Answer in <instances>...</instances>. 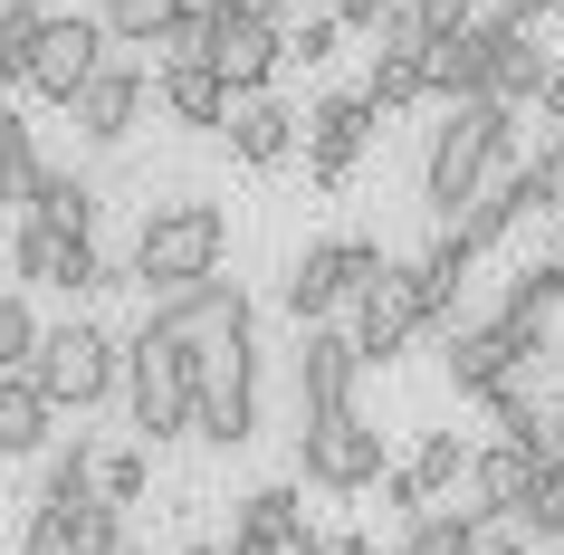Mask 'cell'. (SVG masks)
Returning <instances> with one entry per match:
<instances>
[{"mask_svg":"<svg viewBox=\"0 0 564 555\" xmlns=\"http://www.w3.org/2000/svg\"><path fill=\"white\" fill-rule=\"evenodd\" d=\"M507 163H527V153H517V106H498V96L449 106V116L431 125V153H421V211L449 231V221L478 202V182L507 173Z\"/></svg>","mask_w":564,"mask_h":555,"instance_id":"cell-1","label":"cell"},{"mask_svg":"<svg viewBox=\"0 0 564 555\" xmlns=\"http://www.w3.org/2000/svg\"><path fill=\"white\" fill-rule=\"evenodd\" d=\"M134 288L144 297H173V288H202V278H220V259H230V211L202 202V192H173V202H153L144 221H134Z\"/></svg>","mask_w":564,"mask_h":555,"instance_id":"cell-2","label":"cell"},{"mask_svg":"<svg viewBox=\"0 0 564 555\" xmlns=\"http://www.w3.org/2000/svg\"><path fill=\"white\" fill-rule=\"evenodd\" d=\"M124 421H134L144 450L202 431V345H182L163 325H134L124 335Z\"/></svg>","mask_w":564,"mask_h":555,"instance_id":"cell-3","label":"cell"},{"mask_svg":"<svg viewBox=\"0 0 564 555\" xmlns=\"http://www.w3.org/2000/svg\"><path fill=\"white\" fill-rule=\"evenodd\" d=\"M383 239H364V231H345V239H306L297 259H288V278H278V307L297 325H335V317H355V297L383 278Z\"/></svg>","mask_w":564,"mask_h":555,"instance_id":"cell-4","label":"cell"},{"mask_svg":"<svg viewBox=\"0 0 564 555\" xmlns=\"http://www.w3.org/2000/svg\"><path fill=\"white\" fill-rule=\"evenodd\" d=\"M210 450H249L259 440V317H239L230 335L202 345V431Z\"/></svg>","mask_w":564,"mask_h":555,"instance_id":"cell-5","label":"cell"},{"mask_svg":"<svg viewBox=\"0 0 564 555\" xmlns=\"http://www.w3.org/2000/svg\"><path fill=\"white\" fill-rule=\"evenodd\" d=\"M30 383H39L58 412H96L106 393H124V335H116V325H96V317L48 325V354H39Z\"/></svg>","mask_w":564,"mask_h":555,"instance_id":"cell-6","label":"cell"},{"mask_svg":"<svg viewBox=\"0 0 564 555\" xmlns=\"http://www.w3.org/2000/svg\"><path fill=\"white\" fill-rule=\"evenodd\" d=\"M288 479H306V489H326V498L383 489V479H392L383 431H373L364 412H345V421H306V431H297V469H288Z\"/></svg>","mask_w":564,"mask_h":555,"instance_id":"cell-7","label":"cell"},{"mask_svg":"<svg viewBox=\"0 0 564 555\" xmlns=\"http://www.w3.org/2000/svg\"><path fill=\"white\" fill-rule=\"evenodd\" d=\"M355 383H364V354L345 325H297V354H288V393H297V431L306 421H345L355 403Z\"/></svg>","mask_w":564,"mask_h":555,"instance_id":"cell-8","label":"cell"},{"mask_svg":"<svg viewBox=\"0 0 564 555\" xmlns=\"http://www.w3.org/2000/svg\"><path fill=\"white\" fill-rule=\"evenodd\" d=\"M106 58H116L106 20H96V10H58V20H48V39H39L30 87H20V96H39V106H77V96L106 77Z\"/></svg>","mask_w":564,"mask_h":555,"instance_id":"cell-9","label":"cell"},{"mask_svg":"<svg viewBox=\"0 0 564 555\" xmlns=\"http://www.w3.org/2000/svg\"><path fill=\"white\" fill-rule=\"evenodd\" d=\"M373 135H383V116H373V96H364V87L316 96V106H306V182H316V192H345Z\"/></svg>","mask_w":564,"mask_h":555,"instance_id":"cell-10","label":"cell"},{"mask_svg":"<svg viewBox=\"0 0 564 555\" xmlns=\"http://www.w3.org/2000/svg\"><path fill=\"white\" fill-rule=\"evenodd\" d=\"M441 374H449L459 403H488V393H507V383H527L535 364L517 354V335H507L498 317H459V325L441 335Z\"/></svg>","mask_w":564,"mask_h":555,"instance_id":"cell-11","label":"cell"},{"mask_svg":"<svg viewBox=\"0 0 564 555\" xmlns=\"http://www.w3.org/2000/svg\"><path fill=\"white\" fill-rule=\"evenodd\" d=\"M507 20L488 10V20H469V30L431 39V96L441 106H478V96H498V58H507Z\"/></svg>","mask_w":564,"mask_h":555,"instance_id":"cell-12","label":"cell"},{"mask_svg":"<svg viewBox=\"0 0 564 555\" xmlns=\"http://www.w3.org/2000/svg\"><path fill=\"white\" fill-rule=\"evenodd\" d=\"M345 335H355L364 364H392V354H412V335H431V317H421V297H412V268H383V278L355 297Z\"/></svg>","mask_w":564,"mask_h":555,"instance_id":"cell-13","label":"cell"},{"mask_svg":"<svg viewBox=\"0 0 564 555\" xmlns=\"http://www.w3.org/2000/svg\"><path fill=\"white\" fill-rule=\"evenodd\" d=\"M144 96H153V67L134 58V49H116V58H106V77H96V87L77 96V106H67V116H77V135H87L96 153H116L124 135H134V125H144Z\"/></svg>","mask_w":564,"mask_h":555,"instance_id":"cell-14","label":"cell"},{"mask_svg":"<svg viewBox=\"0 0 564 555\" xmlns=\"http://www.w3.org/2000/svg\"><path fill=\"white\" fill-rule=\"evenodd\" d=\"M239 317H259L239 278H202V288H173V297H144V325L182 335V345H210V335H230Z\"/></svg>","mask_w":564,"mask_h":555,"instance_id":"cell-15","label":"cell"},{"mask_svg":"<svg viewBox=\"0 0 564 555\" xmlns=\"http://www.w3.org/2000/svg\"><path fill=\"white\" fill-rule=\"evenodd\" d=\"M288 58H297V39L268 20H220V39H210V67L230 77V96H268Z\"/></svg>","mask_w":564,"mask_h":555,"instance_id":"cell-16","label":"cell"},{"mask_svg":"<svg viewBox=\"0 0 564 555\" xmlns=\"http://www.w3.org/2000/svg\"><path fill=\"white\" fill-rule=\"evenodd\" d=\"M153 96H163V116H173V125H192V135H230V116H239L230 77H220V67H210V58L153 67Z\"/></svg>","mask_w":564,"mask_h":555,"instance_id":"cell-17","label":"cell"},{"mask_svg":"<svg viewBox=\"0 0 564 555\" xmlns=\"http://www.w3.org/2000/svg\"><path fill=\"white\" fill-rule=\"evenodd\" d=\"M297 145H306V116H297L278 87H268V96H239V116H230V153L249 163V173H278Z\"/></svg>","mask_w":564,"mask_h":555,"instance_id":"cell-18","label":"cell"},{"mask_svg":"<svg viewBox=\"0 0 564 555\" xmlns=\"http://www.w3.org/2000/svg\"><path fill=\"white\" fill-rule=\"evenodd\" d=\"M96 498H106V440L67 431L58 450L39 460V498H30V508H67V517H77V508H96Z\"/></svg>","mask_w":564,"mask_h":555,"instance_id":"cell-19","label":"cell"},{"mask_svg":"<svg viewBox=\"0 0 564 555\" xmlns=\"http://www.w3.org/2000/svg\"><path fill=\"white\" fill-rule=\"evenodd\" d=\"M402 268H412V297H421V317H431V325L449 335V325H459V288H469L478 249H469L459 231H431V249H421V259H402Z\"/></svg>","mask_w":564,"mask_h":555,"instance_id":"cell-20","label":"cell"},{"mask_svg":"<svg viewBox=\"0 0 564 555\" xmlns=\"http://www.w3.org/2000/svg\"><path fill=\"white\" fill-rule=\"evenodd\" d=\"M58 440H67L58 431V403H48L30 374H0V450H10V460H48Z\"/></svg>","mask_w":564,"mask_h":555,"instance_id":"cell-21","label":"cell"},{"mask_svg":"<svg viewBox=\"0 0 564 555\" xmlns=\"http://www.w3.org/2000/svg\"><path fill=\"white\" fill-rule=\"evenodd\" d=\"M449 231L469 239L478 259H488V249H507V239L527 231V202H517V163H507V173H488V182H478V202L459 211V221H449Z\"/></svg>","mask_w":564,"mask_h":555,"instance_id":"cell-22","label":"cell"},{"mask_svg":"<svg viewBox=\"0 0 564 555\" xmlns=\"http://www.w3.org/2000/svg\"><path fill=\"white\" fill-rule=\"evenodd\" d=\"M230 526H249V536H278V546H297L306 526V479H259V489H239V508H230Z\"/></svg>","mask_w":564,"mask_h":555,"instance_id":"cell-23","label":"cell"},{"mask_svg":"<svg viewBox=\"0 0 564 555\" xmlns=\"http://www.w3.org/2000/svg\"><path fill=\"white\" fill-rule=\"evenodd\" d=\"M364 96H373V116H412L421 96H431V49H373Z\"/></svg>","mask_w":564,"mask_h":555,"instance_id":"cell-24","label":"cell"},{"mask_svg":"<svg viewBox=\"0 0 564 555\" xmlns=\"http://www.w3.org/2000/svg\"><path fill=\"white\" fill-rule=\"evenodd\" d=\"M478 546H488V517L478 508H431V517H412L392 536V555H478Z\"/></svg>","mask_w":564,"mask_h":555,"instance_id":"cell-25","label":"cell"},{"mask_svg":"<svg viewBox=\"0 0 564 555\" xmlns=\"http://www.w3.org/2000/svg\"><path fill=\"white\" fill-rule=\"evenodd\" d=\"M555 49H545V39H507V58H498V106H517V116H527V106H545V87H555Z\"/></svg>","mask_w":564,"mask_h":555,"instance_id":"cell-26","label":"cell"},{"mask_svg":"<svg viewBox=\"0 0 564 555\" xmlns=\"http://www.w3.org/2000/svg\"><path fill=\"white\" fill-rule=\"evenodd\" d=\"M96 20H106L116 49H163L182 30V0H96Z\"/></svg>","mask_w":564,"mask_h":555,"instance_id":"cell-27","label":"cell"},{"mask_svg":"<svg viewBox=\"0 0 564 555\" xmlns=\"http://www.w3.org/2000/svg\"><path fill=\"white\" fill-rule=\"evenodd\" d=\"M39 221H58L67 239H96V221H106V192H96V173H48V192H39Z\"/></svg>","mask_w":564,"mask_h":555,"instance_id":"cell-28","label":"cell"},{"mask_svg":"<svg viewBox=\"0 0 564 555\" xmlns=\"http://www.w3.org/2000/svg\"><path fill=\"white\" fill-rule=\"evenodd\" d=\"M39 354H48L39 297H30V288H10V297H0V374H39Z\"/></svg>","mask_w":564,"mask_h":555,"instance_id":"cell-29","label":"cell"},{"mask_svg":"<svg viewBox=\"0 0 564 555\" xmlns=\"http://www.w3.org/2000/svg\"><path fill=\"white\" fill-rule=\"evenodd\" d=\"M517 202H527V221H564V135H545L517 163Z\"/></svg>","mask_w":564,"mask_h":555,"instance_id":"cell-30","label":"cell"},{"mask_svg":"<svg viewBox=\"0 0 564 555\" xmlns=\"http://www.w3.org/2000/svg\"><path fill=\"white\" fill-rule=\"evenodd\" d=\"M0 163H10V202L39 211V192H48V163H39V125H30V116H0Z\"/></svg>","mask_w":564,"mask_h":555,"instance_id":"cell-31","label":"cell"},{"mask_svg":"<svg viewBox=\"0 0 564 555\" xmlns=\"http://www.w3.org/2000/svg\"><path fill=\"white\" fill-rule=\"evenodd\" d=\"M48 20L58 10H39V0H10L0 10V77L10 87H30V58H39V39H48Z\"/></svg>","mask_w":564,"mask_h":555,"instance_id":"cell-32","label":"cell"},{"mask_svg":"<svg viewBox=\"0 0 564 555\" xmlns=\"http://www.w3.org/2000/svg\"><path fill=\"white\" fill-rule=\"evenodd\" d=\"M412 469H421V489H431V498H441V489H469V469H478V440H459V431H421Z\"/></svg>","mask_w":564,"mask_h":555,"instance_id":"cell-33","label":"cell"},{"mask_svg":"<svg viewBox=\"0 0 564 555\" xmlns=\"http://www.w3.org/2000/svg\"><path fill=\"white\" fill-rule=\"evenodd\" d=\"M20 555H87V536H77V517H67V508H30Z\"/></svg>","mask_w":564,"mask_h":555,"instance_id":"cell-34","label":"cell"},{"mask_svg":"<svg viewBox=\"0 0 564 555\" xmlns=\"http://www.w3.org/2000/svg\"><path fill=\"white\" fill-rule=\"evenodd\" d=\"M144 489H153V450L134 440V450H106V498L116 508H144Z\"/></svg>","mask_w":564,"mask_h":555,"instance_id":"cell-35","label":"cell"},{"mask_svg":"<svg viewBox=\"0 0 564 555\" xmlns=\"http://www.w3.org/2000/svg\"><path fill=\"white\" fill-rule=\"evenodd\" d=\"M517 526H527L535 546H555V555H564V460H555V479L535 489V508H527V517H517Z\"/></svg>","mask_w":564,"mask_h":555,"instance_id":"cell-36","label":"cell"},{"mask_svg":"<svg viewBox=\"0 0 564 555\" xmlns=\"http://www.w3.org/2000/svg\"><path fill=\"white\" fill-rule=\"evenodd\" d=\"M77 536H87V555H116V546H134V536H124V508H116V498L77 508Z\"/></svg>","mask_w":564,"mask_h":555,"instance_id":"cell-37","label":"cell"},{"mask_svg":"<svg viewBox=\"0 0 564 555\" xmlns=\"http://www.w3.org/2000/svg\"><path fill=\"white\" fill-rule=\"evenodd\" d=\"M288 39H297V58H306V67H326L335 49H345V20H335V10H316V20H297Z\"/></svg>","mask_w":564,"mask_h":555,"instance_id":"cell-38","label":"cell"},{"mask_svg":"<svg viewBox=\"0 0 564 555\" xmlns=\"http://www.w3.org/2000/svg\"><path fill=\"white\" fill-rule=\"evenodd\" d=\"M383 508H392L402 526H412V517H431V489H421V469H412V460H402V469L383 479Z\"/></svg>","mask_w":564,"mask_h":555,"instance_id":"cell-39","label":"cell"},{"mask_svg":"<svg viewBox=\"0 0 564 555\" xmlns=\"http://www.w3.org/2000/svg\"><path fill=\"white\" fill-rule=\"evenodd\" d=\"M412 10H421V30H431V39H449V30H469V20H488L478 0H412Z\"/></svg>","mask_w":564,"mask_h":555,"instance_id":"cell-40","label":"cell"},{"mask_svg":"<svg viewBox=\"0 0 564 555\" xmlns=\"http://www.w3.org/2000/svg\"><path fill=\"white\" fill-rule=\"evenodd\" d=\"M498 20H507V30H527V39H545V20H555V0H498Z\"/></svg>","mask_w":564,"mask_h":555,"instance_id":"cell-41","label":"cell"},{"mask_svg":"<svg viewBox=\"0 0 564 555\" xmlns=\"http://www.w3.org/2000/svg\"><path fill=\"white\" fill-rule=\"evenodd\" d=\"M478 555H535V536H527V526H488V546H478Z\"/></svg>","mask_w":564,"mask_h":555,"instance_id":"cell-42","label":"cell"},{"mask_svg":"<svg viewBox=\"0 0 564 555\" xmlns=\"http://www.w3.org/2000/svg\"><path fill=\"white\" fill-rule=\"evenodd\" d=\"M230 555H288L278 536H249V526H230Z\"/></svg>","mask_w":564,"mask_h":555,"instance_id":"cell-43","label":"cell"},{"mask_svg":"<svg viewBox=\"0 0 564 555\" xmlns=\"http://www.w3.org/2000/svg\"><path fill=\"white\" fill-rule=\"evenodd\" d=\"M335 555H373V536L364 526H335Z\"/></svg>","mask_w":564,"mask_h":555,"instance_id":"cell-44","label":"cell"},{"mask_svg":"<svg viewBox=\"0 0 564 555\" xmlns=\"http://www.w3.org/2000/svg\"><path fill=\"white\" fill-rule=\"evenodd\" d=\"M545 125H564V67H555V87H545V106H535Z\"/></svg>","mask_w":564,"mask_h":555,"instance_id":"cell-45","label":"cell"},{"mask_svg":"<svg viewBox=\"0 0 564 555\" xmlns=\"http://www.w3.org/2000/svg\"><path fill=\"white\" fill-rule=\"evenodd\" d=\"M182 555H230V546H210V536H192V546H182Z\"/></svg>","mask_w":564,"mask_h":555,"instance_id":"cell-46","label":"cell"},{"mask_svg":"<svg viewBox=\"0 0 564 555\" xmlns=\"http://www.w3.org/2000/svg\"><path fill=\"white\" fill-rule=\"evenodd\" d=\"M555 440H564V393H555Z\"/></svg>","mask_w":564,"mask_h":555,"instance_id":"cell-47","label":"cell"},{"mask_svg":"<svg viewBox=\"0 0 564 555\" xmlns=\"http://www.w3.org/2000/svg\"><path fill=\"white\" fill-rule=\"evenodd\" d=\"M116 555H144V546H116Z\"/></svg>","mask_w":564,"mask_h":555,"instance_id":"cell-48","label":"cell"},{"mask_svg":"<svg viewBox=\"0 0 564 555\" xmlns=\"http://www.w3.org/2000/svg\"><path fill=\"white\" fill-rule=\"evenodd\" d=\"M555 58H564V39H555Z\"/></svg>","mask_w":564,"mask_h":555,"instance_id":"cell-49","label":"cell"}]
</instances>
